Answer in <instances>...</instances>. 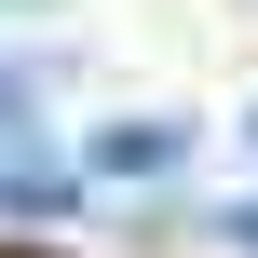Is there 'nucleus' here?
Wrapping results in <instances>:
<instances>
[{
    "label": "nucleus",
    "instance_id": "3",
    "mask_svg": "<svg viewBox=\"0 0 258 258\" xmlns=\"http://www.w3.org/2000/svg\"><path fill=\"white\" fill-rule=\"evenodd\" d=\"M245 150H258V122H245Z\"/></svg>",
    "mask_w": 258,
    "mask_h": 258
},
{
    "label": "nucleus",
    "instance_id": "1",
    "mask_svg": "<svg viewBox=\"0 0 258 258\" xmlns=\"http://www.w3.org/2000/svg\"><path fill=\"white\" fill-rule=\"evenodd\" d=\"M190 163V122L177 109H136V122H95L82 136V177H177Z\"/></svg>",
    "mask_w": 258,
    "mask_h": 258
},
{
    "label": "nucleus",
    "instance_id": "2",
    "mask_svg": "<svg viewBox=\"0 0 258 258\" xmlns=\"http://www.w3.org/2000/svg\"><path fill=\"white\" fill-rule=\"evenodd\" d=\"M218 231H231V245H245V258H258V204H231V218H218Z\"/></svg>",
    "mask_w": 258,
    "mask_h": 258
}]
</instances>
